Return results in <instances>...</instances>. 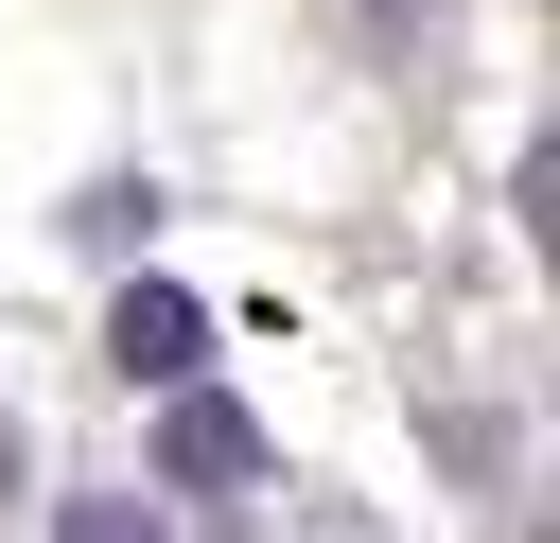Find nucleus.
<instances>
[{
    "mask_svg": "<svg viewBox=\"0 0 560 543\" xmlns=\"http://www.w3.org/2000/svg\"><path fill=\"white\" fill-rule=\"evenodd\" d=\"M18 490H35V438H18V420H0V508H18Z\"/></svg>",
    "mask_w": 560,
    "mask_h": 543,
    "instance_id": "20e7f679",
    "label": "nucleus"
},
{
    "mask_svg": "<svg viewBox=\"0 0 560 543\" xmlns=\"http://www.w3.org/2000/svg\"><path fill=\"white\" fill-rule=\"evenodd\" d=\"M420 18H438V0H368V35H420Z\"/></svg>",
    "mask_w": 560,
    "mask_h": 543,
    "instance_id": "39448f33",
    "label": "nucleus"
},
{
    "mask_svg": "<svg viewBox=\"0 0 560 543\" xmlns=\"http://www.w3.org/2000/svg\"><path fill=\"white\" fill-rule=\"evenodd\" d=\"M105 368H122V385H192V368H210V298L122 280V298H105Z\"/></svg>",
    "mask_w": 560,
    "mask_h": 543,
    "instance_id": "f03ea898",
    "label": "nucleus"
},
{
    "mask_svg": "<svg viewBox=\"0 0 560 543\" xmlns=\"http://www.w3.org/2000/svg\"><path fill=\"white\" fill-rule=\"evenodd\" d=\"M158 490H262V420L228 385H175L158 403Z\"/></svg>",
    "mask_w": 560,
    "mask_h": 543,
    "instance_id": "f257e3e1",
    "label": "nucleus"
},
{
    "mask_svg": "<svg viewBox=\"0 0 560 543\" xmlns=\"http://www.w3.org/2000/svg\"><path fill=\"white\" fill-rule=\"evenodd\" d=\"M52 543H175V525H158L140 490H70V508H52Z\"/></svg>",
    "mask_w": 560,
    "mask_h": 543,
    "instance_id": "7ed1b4c3",
    "label": "nucleus"
}]
</instances>
